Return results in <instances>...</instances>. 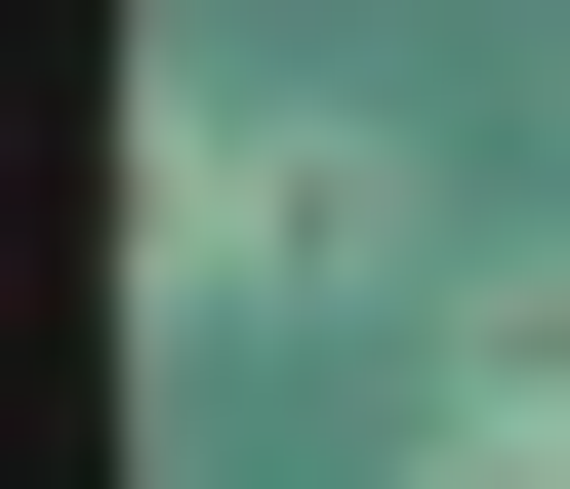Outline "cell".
Returning <instances> with one entry per match:
<instances>
[{"mask_svg":"<svg viewBox=\"0 0 570 489\" xmlns=\"http://www.w3.org/2000/svg\"><path fill=\"white\" fill-rule=\"evenodd\" d=\"M164 286L204 326H367V286H449V204H407V123H326V82H164Z\"/></svg>","mask_w":570,"mask_h":489,"instance_id":"1","label":"cell"},{"mask_svg":"<svg viewBox=\"0 0 570 489\" xmlns=\"http://www.w3.org/2000/svg\"><path fill=\"white\" fill-rule=\"evenodd\" d=\"M449 449H570V245H449Z\"/></svg>","mask_w":570,"mask_h":489,"instance_id":"2","label":"cell"},{"mask_svg":"<svg viewBox=\"0 0 570 489\" xmlns=\"http://www.w3.org/2000/svg\"><path fill=\"white\" fill-rule=\"evenodd\" d=\"M407 489H570V449H407Z\"/></svg>","mask_w":570,"mask_h":489,"instance_id":"3","label":"cell"}]
</instances>
